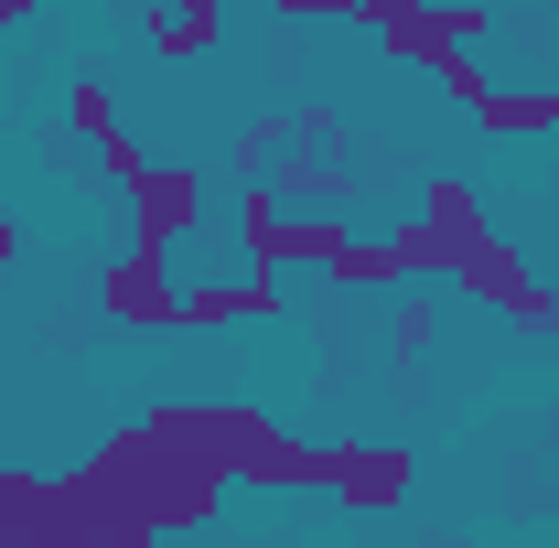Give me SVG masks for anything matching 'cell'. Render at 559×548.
Segmentation results:
<instances>
[{
  "label": "cell",
  "mask_w": 559,
  "mask_h": 548,
  "mask_svg": "<svg viewBox=\"0 0 559 548\" xmlns=\"http://www.w3.org/2000/svg\"><path fill=\"white\" fill-rule=\"evenodd\" d=\"M485 33H495V11H485V0H419L409 22H388L377 44H388L399 65H430V75H452L463 55H474V44H485Z\"/></svg>",
  "instance_id": "6da1fadb"
},
{
  "label": "cell",
  "mask_w": 559,
  "mask_h": 548,
  "mask_svg": "<svg viewBox=\"0 0 559 548\" xmlns=\"http://www.w3.org/2000/svg\"><path fill=\"white\" fill-rule=\"evenodd\" d=\"M409 484H419V463L399 452V441H323V495L355 505V516H388Z\"/></svg>",
  "instance_id": "7a4b0ae2"
},
{
  "label": "cell",
  "mask_w": 559,
  "mask_h": 548,
  "mask_svg": "<svg viewBox=\"0 0 559 548\" xmlns=\"http://www.w3.org/2000/svg\"><path fill=\"white\" fill-rule=\"evenodd\" d=\"M205 215V172L194 162H151L140 151V172H130V237L140 248H183V226Z\"/></svg>",
  "instance_id": "3957f363"
},
{
  "label": "cell",
  "mask_w": 559,
  "mask_h": 548,
  "mask_svg": "<svg viewBox=\"0 0 559 548\" xmlns=\"http://www.w3.org/2000/svg\"><path fill=\"white\" fill-rule=\"evenodd\" d=\"M97 290H108V312H119V323H140V334H162V323H183V290H173V248H119V259H108V279H97Z\"/></svg>",
  "instance_id": "277c9868"
},
{
  "label": "cell",
  "mask_w": 559,
  "mask_h": 548,
  "mask_svg": "<svg viewBox=\"0 0 559 548\" xmlns=\"http://www.w3.org/2000/svg\"><path fill=\"white\" fill-rule=\"evenodd\" d=\"M0 548H75L55 474H0Z\"/></svg>",
  "instance_id": "5b68a950"
},
{
  "label": "cell",
  "mask_w": 559,
  "mask_h": 548,
  "mask_svg": "<svg viewBox=\"0 0 559 548\" xmlns=\"http://www.w3.org/2000/svg\"><path fill=\"white\" fill-rule=\"evenodd\" d=\"M183 323H280V279L248 270V279H194L183 290Z\"/></svg>",
  "instance_id": "8992f818"
},
{
  "label": "cell",
  "mask_w": 559,
  "mask_h": 548,
  "mask_svg": "<svg viewBox=\"0 0 559 548\" xmlns=\"http://www.w3.org/2000/svg\"><path fill=\"white\" fill-rule=\"evenodd\" d=\"M215 33H226V0H162V11H151V55H162V65L215 55Z\"/></svg>",
  "instance_id": "52a82bcc"
},
{
  "label": "cell",
  "mask_w": 559,
  "mask_h": 548,
  "mask_svg": "<svg viewBox=\"0 0 559 548\" xmlns=\"http://www.w3.org/2000/svg\"><path fill=\"white\" fill-rule=\"evenodd\" d=\"M474 119H485L495 140H538V130H559V86H495V75H485Z\"/></svg>",
  "instance_id": "ba28073f"
},
{
  "label": "cell",
  "mask_w": 559,
  "mask_h": 548,
  "mask_svg": "<svg viewBox=\"0 0 559 548\" xmlns=\"http://www.w3.org/2000/svg\"><path fill=\"white\" fill-rule=\"evenodd\" d=\"M11 259H22V237H11V226H0V270H11Z\"/></svg>",
  "instance_id": "9c48e42d"
}]
</instances>
